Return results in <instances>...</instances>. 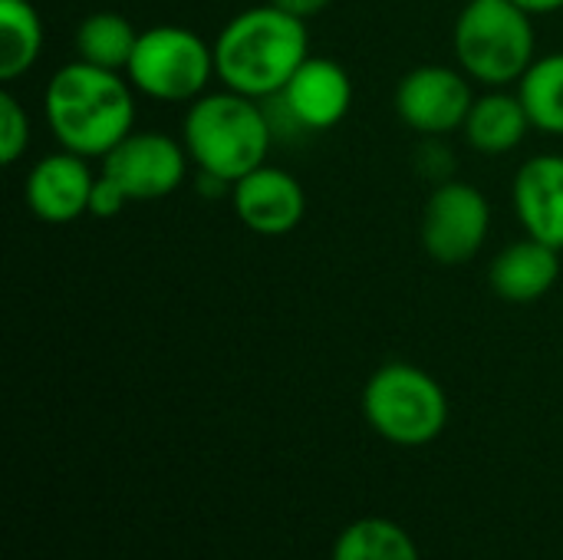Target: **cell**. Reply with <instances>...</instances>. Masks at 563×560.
<instances>
[{
    "instance_id": "1",
    "label": "cell",
    "mask_w": 563,
    "mask_h": 560,
    "mask_svg": "<svg viewBox=\"0 0 563 560\" xmlns=\"http://www.w3.org/2000/svg\"><path fill=\"white\" fill-rule=\"evenodd\" d=\"M43 116L59 149L106 158L135 125V86L125 73L73 59L46 83Z\"/></svg>"
},
{
    "instance_id": "2",
    "label": "cell",
    "mask_w": 563,
    "mask_h": 560,
    "mask_svg": "<svg viewBox=\"0 0 563 560\" xmlns=\"http://www.w3.org/2000/svg\"><path fill=\"white\" fill-rule=\"evenodd\" d=\"M310 56L307 20L274 7H247L231 17L214 40V73L231 92L257 102L277 99Z\"/></svg>"
},
{
    "instance_id": "3",
    "label": "cell",
    "mask_w": 563,
    "mask_h": 560,
    "mask_svg": "<svg viewBox=\"0 0 563 560\" xmlns=\"http://www.w3.org/2000/svg\"><path fill=\"white\" fill-rule=\"evenodd\" d=\"M181 142L198 172L228 185L267 162L274 129L267 109L241 92L218 89L198 96L181 122Z\"/></svg>"
},
{
    "instance_id": "4",
    "label": "cell",
    "mask_w": 563,
    "mask_h": 560,
    "mask_svg": "<svg viewBox=\"0 0 563 560\" xmlns=\"http://www.w3.org/2000/svg\"><path fill=\"white\" fill-rule=\"evenodd\" d=\"M534 17L515 0H468L455 20V56L462 73L488 89L518 86L534 56Z\"/></svg>"
},
{
    "instance_id": "5",
    "label": "cell",
    "mask_w": 563,
    "mask_h": 560,
    "mask_svg": "<svg viewBox=\"0 0 563 560\" xmlns=\"http://www.w3.org/2000/svg\"><path fill=\"white\" fill-rule=\"evenodd\" d=\"M363 416L386 442L419 449L449 426V399L422 366L386 363L363 389Z\"/></svg>"
},
{
    "instance_id": "6",
    "label": "cell",
    "mask_w": 563,
    "mask_h": 560,
    "mask_svg": "<svg viewBox=\"0 0 563 560\" xmlns=\"http://www.w3.org/2000/svg\"><path fill=\"white\" fill-rule=\"evenodd\" d=\"M135 92L158 102H195L205 96L214 73V46H208L195 30L162 23L139 33L135 53L125 66Z\"/></svg>"
},
{
    "instance_id": "7",
    "label": "cell",
    "mask_w": 563,
    "mask_h": 560,
    "mask_svg": "<svg viewBox=\"0 0 563 560\" xmlns=\"http://www.w3.org/2000/svg\"><path fill=\"white\" fill-rule=\"evenodd\" d=\"M492 205L468 182H442L422 205L419 241L435 264H468L488 241Z\"/></svg>"
},
{
    "instance_id": "8",
    "label": "cell",
    "mask_w": 563,
    "mask_h": 560,
    "mask_svg": "<svg viewBox=\"0 0 563 560\" xmlns=\"http://www.w3.org/2000/svg\"><path fill=\"white\" fill-rule=\"evenodd\" d=\"M188 149L185 142L165 132H129L106 158L102 175H109L129 201H155L168 198L181 188L188 172Z\"/></svg>"
},
{
    "instance_id": "9",
    "label": "cell",
    "mask_w": 563,
    "mask_h": 560,
    "mask_svg": "<svg viewBox=\"0 0 563 560\" xmlns=\"http://www.w3.org/2000/svg\"><path fill=\"white\" fill-rule=\"evenodd\" d=\"M472 106V76L452 66H416L396 86V116L419 135H449L462 129Z\"/></svg>"
},
{
    "instance_id": "10",
    "label": "cell",
    "mask_w": 563,
    "mask_h": 560,
    "mask_svg": "<svg viewBox=\"0 0 563 560\" xmlns=\"http://www.w3.org/2000/svg\"><path fill=\"white\" fill-rule=\"evenodd\" d=\"M231 205L238 221L261 238L290 234L307 215L303 185L290 172L267 162L231 185Z\"/></svg>"
},
{
    "instance_id": "11",
    "label": "cell",
    "mask_w": 563,
    "mask_h": 560,
    "mask_svg": "<svg viewBox=\"0 0 563 560\" xmlns=\"http://www.w3.org/2000/svg\"><path fill=\"white\" fill-rule=\"evenodd\" d=\"M277 99L297 129L327 132L346 119L353 106V83L336 59L310 53Z\"/></svg>"
},
{
    "instance_id": "12",
    "label": "cell",
    "mask_w": 563,
    "mask_h": 560,
    "mask_svg": "<svg viewBox=\"0 0 563 560\" xmlns=\"http://www.w3.org/2000/svg\"><path fill=\"white\" fill-rule=\"evenodd\" d=\"M96 175L76 152H53L43 155L23 182V198L33 218L43 224H73L76 218L89 215Z\"/></svg>"
},
{
    "instance_id": "13",
    "label": "cell",
    "mask_w": 563,
    "mask_h": 560,
    "mask_svg": "<svg viewBox=\"0 0 563 560\" xmlns=\"http://www.w3.org/2000/svg\"><path fill=\"white\" fill-rule=\"evenodd\" d=\"M511 201L531 238L563 251V155L528 158L515 175Z\"/></svg>"
},
{
    "instance_id": "14",
    "label": "cell",
    "mask_w": 563,
    "mask_h": 560,
    "mask_svg": "<svg viewBox=\"0 0 563 560\" xmlns=\"http://www.w3.org/2000/svg\"><path fill=\"white\" fill-rule=\"evenodd\" d=\"M558 277H561V251L531 234L508 244L488 267L492 294L508 304H534L548 297Z\"/></svg>"
},
{
    "instance_id": "15",
    "label": "cell",
    "mask_w": 563,
    "mask_h": 560,
    "mask_svg": "<svg viewBox=\"0 0 563 560\" xmlns=\"http://www.w3.org/2000/svg\"><path fill=\"white\" fill-rule=\"evenodd\" d=\"M531 119H528V109L515 92H505V89H492L485 96H475V106L462 125L468 145L482 155H508L515 152L525 135H528Z\"/></svg>"
},
{
    "instance_id": "16",
    "label": "cell",
    "mask_w": 563,
    "mask_h": 560,
    "mask_svg": "<svg viewBox=\"0 0 563 560\" xmlns=\"http://www.w3.org/2000/svg\"><path fill=\"white\" fill-rule=\"evenodd\" d=\"M139 33L142 30H135L132 20H125L122 13H115V10H96L73 33L76 59L92 63V66H102V69L125 73V66H129V59L135 53Z\"/></svg>"
},
{
    "instance_id": "17",
    "label": "cell",
    "mask_w": 563,
    "mask_h": 560,
    "mask_svg": "<svg viewBox=\"0 0 563 560\" xmlns=\"http://www.w3.org/2000/svg\"><path fill=\"white\" fill-rule=\"evenodd\" d=\"M43 53V20L30 0H0V79L16 83Z\"/></svg>"
},
{
    "instance_id": "18",
    "label": "cell",
    "mask_w": 563,
    "mask_h": 560,
    "mask_svg": "<svg viewBox=\"0 0 563 560\" xmlns=\"http://www.w3.org/2000/svg\"><path fill=\"white\" fill-rule=\"evenodd\" d=\"M518 96L534 129L563 135V53L538 56L518 79Z\"/></svg>"
},
{
    "instance_id": "19",
    "label": "cell",
    "mask_w": 563,
    "mask_h": 560,
    "mask_svg": "<svg viewBox=\"0 0 563 560\" xmlns=\"http://www.w3.org/2000/svg\"><path fill=\"white\" fill-rule=\"evenodd\" d=\"M330 560H419V551L396 521L360 518L336 538Z\"/></svg>"
},
{
    "instance_id": "20",
    "label": "cell",
    "mask_w": 563,
    "mask_h": 560,
    "mask_svg": "<svg viewBox=\"0 0 563 560\" xmlns=\"http://www.w3.org/2000/svg\"><path fill=\"white\" fill-rule=\"evenodd\" d=\"M30 149V116L13 92H0V162L16 165Z\"/></svg>"
},
{
    "instance_id": "21",
    "label": "cell",
    "mask_w": 563,
    "mask_h": 560,
    "mask_svg": "<svg viewBox=\"0 0 563 560\" xmlns=\"http://www.w3.org/2000/svg\"><path fill=\"white\" fill-rule=\"evenodd\" d=\"M125 205H129V195L109 175L99 172L96 185H92V198H89V215L92 218H115Z\"/></svg>"
},
{
    "instance_id": "22",
    "label": "cell",
    "mask_w": 563,
    "mask_h": 560,
    "mask_svg": "<svg viewBox=\"0 0 563 560\" xmlns=\"http://www.w3.org/2000/svg\"><path fill=\"white\" fill-rule=\"evenodd\" d=\"M271 3L280 7V10H287V13H294V17H300V20H310L317 13L330 10L333 0H271Z\"/></svg>"
},
{
    "instance_id": "23",
    "label": "cell",
    "mask_w": 563,
    "mask_h": 560,
    "mask_svg": "<svg viewBox=\"0 0 563 560\" xmlns=\"http://www.w3.org/2000/svg\"><path fill=\"white\" fill-rule=\"evenodd\" d=\"M521 10H528L531 17H541V13H558L563 10V0H515Z\"/></svg>"
}]
</instances>
